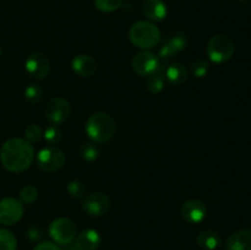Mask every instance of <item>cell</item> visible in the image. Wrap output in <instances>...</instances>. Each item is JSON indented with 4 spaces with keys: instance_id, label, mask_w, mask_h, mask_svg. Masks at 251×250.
<instances>
[{
    "instance_id": "cell-5",
    "label": "cell",
    "mask_w": 251,
    "mask_h": 250,
    "mask_svg": "<svg viewBox=\"0 0 251 250\" xmlns=\"http://www.w3.org/2000/svg\"><path fill=\"white\" fill-rule=\"evenodd\" d=\"M77 228L70 218L60 217L54 220L49 225V235L59 245H68L76 238Z\"/></svg>"
},
{
    "instance_id": "cell-20",
    "label": "cell",
    "mask_w": 251,
    "mask_h": 250,
    "mask_svg": "<svg viewBox=\"0 0 251 250\" xmlns=\"http://www.w3.org/2000/svg\"><path fill=\"white\" fill-rule=\"evenodd\" d=\"M166 85V75H164V69L161 68L146 77V88L151 93H159L164 88Z\"/></svg>"
},
{
    "instance_id": "cell-21",
    "label": "cell",
    "mask_w": 251,
    "mask_h": 250,
    "mask_svg": "<svg viewBox=\"0 0 251 250\" xmlns=\"http://www.w3.org/2000/svg\"><path fill=\"white\" fill-rule=\"evenodd\" d=\"M17 240L14 233L9 229H0V250H16Z\"/></svg>"
},
{
    "instance_id": "cell-17",
    "label": "cell",
    "mask_w": 251,
    "mask_h": 250,
    "mask_svg": "<svg viewBox=\"0 0 251 250\" xmlns=\"http://www.w3.org/2000/svg\"><path fill=\"white\" fill-rule=\"evenodd\" d=\"M226 250H251V229H240L233 233L226 242Z\"/></svg>"
},
{
    "instance_id": "cell-4",
    "label": "cell",
    "mask_w": 251,
    "mask_h": 250,
    "mask_svg": "<svg viewBox=\"0 0 251 250\" xmlns=\"http://www.w3.org/2000/svg\"><path fill=\"white\" fill-rule=\"evenodd\" d=\"M207 56L213 63H226L233 56L235 46L233 39L227 34H215L207 43Z\"/></svg>"
},
{
    "instance_id": "cell-24",
    "label": "cell",
    "mask_w": 251,
    "mask_h": 250,
    "mask_svg": "<svg viewBox=\"0 0 251 250\" xmlns=\"http://www.w3.org/2000/svg\"><path fill=\"white\" fill-rule=\"evenodd\" d=\"M25 98L28 100L31 104H36L39 103L43 98V90L41 88V86L37 85V83H32L25 90Z\"/></svg>"
},
{
    "instance_id": "cell-3",
    "label": "cell",
    "mask_w": 251,
    "mask_h": 250,
    "mask_svg": "<svg viewBox=\"0 0 251 250\" xmlns=\"http://www.w3.org/2000/svg\"><path fill=\"white\" fill-rule=\"evenodd\" d=\"M129 38L135 47L147 50L159 43L161 31L153 22L137 21L130 27Z\"/></svg>"
},
{
    "instance_id": "cell-31",
    "label": "cell",
    "mask_w": 251,
    "mask_h": 250,
    "mask_svg": "<svg viewBox=\"0 0 251 250\" xmlns=\"http://www.w3.org/2000/svg\"><path fill=\"white\" fill-rule=\"evenodd\" d=\"M26 234L31 242H37V240H39L42 238L41 230H39V228H37V227L29 228V229L26 232Z\"/></svg>"
},
{
    "instance_id": "cell-18",
    "label": "cell",
    "mask_w": 251,
    "mask_h": 250,
    "mask_svg": "<svg viewBox=\"0 0 251 250\" xmlns=\"http://www.w3.org/2000/svg\"><path fill=\"white\" fill-rule=\"evenodd\" d=\"M166 80L174 86H179L188 80V69L184 64L174 63L164 70Z\"/></svg>"
},
{
    "instance_id": "cell-19",
    "label": "cell",
    "mask_w": 251,
    "mask_h": 250,
    "mask_svg": "<svg viewBox=\"0 0 251 250\" xmlns=\"http://www.w3.org/2000/svg\"><path fill=\"white\" fill-rule=\"evenodd\" d=\"M222 243V238L216 230H203L199 234L198 244L199 247L205 250H216Z\"/></svg>"
},
{
    "instance_id": "cell-32",
    "label": "cell",
    "mask_w": 251,
    "mask_h": 250,
    "mask_svg": "<svg viewBox=\"0 0 251 250\" xmlns=\"http://www.w3.org/2000/svg\"><path fill=\"white\" fill-rule=\"evenodd\" d=\"M65 250H77V248L75 247V244H74V243H70V244L66 245V249Z\"/></svg>"
},
{
    "instance_id": "cell-33",
    "label": "cell",
    "mask_w": 251,
    "mask_h": 250,
    "mask_svg": "<svg viewBox=\"0 0 251 250\" xmlns=\"http://www.w3.org/2000/svg\"><path fill=\"white\" fill-rule=\"evenodd\" d=\"M0 55H1V48H0Z\"/></svg>"
},
{
    "instance_id": "cell-11",
    "label": "cell",
    "mask_w": 251,
    "mask_h": 250,
    "mask_svg": "<svg viewBox=\"0 0 251 250\" xmlns=\"http://www.w3.org/2000/svg\"><path fill=\"white\" fill-rule=\"evenodd\" d=\"M188 46V38L183 32H174L173 34L167 37L162 43L161 49H159V59L162 60H169L176 54L180 53L181 50Z\"/></svg>"
},
{
    "instance_id": "cell-12",
    "label": "cell",
    "mask_w": 251,
    "mask_h": 250,
    "mask_svg": "<svg viewBox=\"0 0 251 250\" xmlns=\"http://www.w3.org/2000/svg\"><path fill=\"white\" fill-rule=\"evenodd\" d=\"M25 68H26V71L31 77L36 78V80H42L49 74L50 63H49V59L47 58V55H44L43 53L34 51V53L29 54L28 58L26 59Z\"/></svg>"
},
{
    "instance_id": "cell-8",
    "label": "cell",
    "mask_w": 251,
    "mask_h": 250,
    "mask_svg": "<svg viewBox=\"0 0 251 250\" xmlns=\"http://www.w3.org/2000/svg\"><path fill=\"white\" fill-rule=\"evenodd\" d=\"M110 208V199L107 194L96 191L86 195L82 200V210L92 217L105 215Z\"/></svg>"
},
{
    "instance_id": "cell-15",
    "label": "cell",
    "mask_w": 251,
    "mask_h": 250,
    "mask_svg": "<svg viewBox=\"0 0 251 250\" xmlns=\"http://www.w3.org/2000/svg\"><path fill=\"white\" fill-rule=\"evenodd\" d=\"M73 243L77 250H97L100 245V235L97 230L86 229L78 233Z\"/></svg>"
},
{
    "instance_id": "cell-26",
    "label": "cell",
    "mask_w": 251,
    "mask_h": 250,
    "mask_svg": "<svg viewBox=\"0 0 251 250\" xmlns=\"http://www.w3.org/2000/svg\"><path fill=\"white\" fill-rule=\"evenodd\" d=\"M208 70H210V64L203 59H196L191 63V73L196 77H205L208 74Z\"/></svg>"
},
{
    "instance_id": "cell-2",
    "label": "cell",
    "mask_w": 251,
    "mask_h": 250,
    "mask_svg": "<svg viewBox=\"0 0 251 250\" xmlns=\"http://www.w3.org/2000/svg\"><path fill=\"white\" fill-rule=\"evenodd\" d=\"M86 134L92 141L97 144L108 142L113 139L117 131V124L113 117L108 113L97 112L90 115L85 125Z\"/></svg>"
},
{
    "instance_id": "cell-6",
    "label": "cell",
    "mask_w": 251,
    "mask_h": 250,
    "mask_svg": "<svg viewBox=\"0 0 251 250\" xmlns=\"http://www.w3.org/2000/svg\"><path fill=\"white\" fill-rule=\"evenodd\" d=\"M65 154L59 147L49 146L43 147L37 154V164L42 171L47 173H54L59 171L65 164Z\"/></svg>"
},
{
    "instance_id": "cell-9",
    "label": "cell",
    "mask_w": 251,
    "mask_h": 250,
    "mask_svg": "<svg viewBox=\"0 0 251 250\" xmlns=\"http://www.w3.org/2000/svg\"><path fill=\"white\" fill-rule=\"evenodd\" d=\"M71 114V105L63 97H54L46 107V119L51 125L63 124Z\"/></svg>"
},
{
    "instance_id": "cell-14",
    "label": "cell",
    "mask_w": 251,
    "mask_h": 250,
    "mask_svg": "<svg viewBox=\"0 0 251 250\" xmlns=\"http://www.w3.org/2000/svg\"><path fill=\"white\" fill-rule=\"evenodd\" d=\"M71 68L81 77H91L97 71V61L87 54H78L71 61Z\"/></svg>"
},
{
    "instance_id": "cell-29",
    "label": "cell",
    "mask_w": 251,
    "mask_h": 250,
    "mask_svg": "<svg viewBox=\"0 0 251 250\" xmlns=\"http://www.w3.org/2000/svg\"><path fill=\"white\" fill-rule=\"evenodd\" d=\"M81 157L87 162H93L98 158V149L95 146V144H83L81 147Z\"/></svg>"
},
{
    "instance_id": "cell-10",
    "label": "cell",
    "mask_w": 251,
    "mask_h": 250,
    "mask_svg": "<svg viewBox=\"0 0 251 250\" xmlns=\"http://www.w3.org/2000/svg\"><path fill=\"white\" fill-rule=\"evenodd\" d=\"M24 216V203L14 198L0 200V223L12 225L19 222Z\"/></svg>"
},
{
    "instance_id": "cell-28",
    "label": "cell",
    "mask_w": 251,
    "mask_h": 250,
    "mask_svg": "<svg viewBox=\"0 0 251 250\" xmlns=\"http://www.w3.org/2000/svg\"><path fill=\"white\" fill-rule=\"evenodd\" d=\"M25 137L28 142L34 144V142H38L43 137V131H42L41 126L38 124H31L25 130Z\"/></svg>"
},
{
    "instance_id": "cell-1",
    "label": "cell",
    "mask_w": 251,
    "mask_h": 250,
    "mask_svg": "<svg viewBox=\"0 0 251 250\" xmlns=\"http://www.w3.org/2000/svg\"><path fill=\"white\" fill-rule=\"evenodd\" d=\"M33 159V146L26 139L12 137L5 141L0 149V162L5 169L12 173H21L28 169Z\"/></svg>"
},
{
    "instance_id": "cell-16",
    "label": "cell",
    "mask_w": 251,
    "mask_h": 250,
    "mask_svg": "<svg viewBox=\"0 0 251 250\" xmlns=\"http://www.w3.org/2000/svg\"><path fill=\"white\" fill-rule=\"evenodd\" d=\"M142 14L151 21H162L167 16V5L163 0H144Z\"/></svg>"
},
{
    "instance_id": "cell-22",
    "label": "cell",
    "mask_w": 251,
    "mask_h": 250,
    "mask_svg": "<svg viewBox=\"0 0 251 250\" xmlns=\"http://www.w3.org/2000/svg\"><path fill=\"white\" fill-rule=\"evenodd\" d=\"M43 137L47 141V144L55 146L63 139V131H61L58 125H50V126H48L44 130Z\"/></svg>"
},
{
    "instance_id": "cell-25",
    "label": "cell",
    "mask_w": 251,
    "mask_h": 250,
    "mask_svg": "<svg viewBox=\"0 0 251 250\" xmlns=\"http://www.w3.org/2000/svg\"><path fill=\"white\" fill-rule=\"evenodd\" d=\"M123 5V0H95V6L102 12H114Z\"/></svg>"
},
{
    "instance_id": "cell-7",
    "label": "cell",
    "mask_w": 251,
    "mask_h": 250,
    "mask_svg": "<svg viewBox=\"0 0 251 250\" xmlns=\"http://www.w3.org/2000/svg\"><path fill=\"white\" fill-rule=\"evenodd\" d=\"M131 68L139 76L149 77L153 73H156L161 68L159 58L154 53L149 50H144L136 54L131 60Z\"/></svg>"
},
{
    "instance_id": "cell-30",
    "label": "cell",
    "mask_w": 251,
    "mask_h": 250,
    "mask_svg": "<svg viewBox=\"0 0 251 250\" xmlns=\"http://www.w3.org/2000/svg\"><path fill=\"white\" fill-rule=\"evenodd\" d=\"M33 250H61V249L56 243L43 242V243H39Z\"/></svg>"
},
{
    "instance_id": "cell-27",
    "label": "cell",
    "mask_w": 251,
    "mask_h": 250,
    "mask_svg": "<svg viewBox=\"0 0 251 250\" xmlns=\"http://www.w3.org/2000/svg\"><path fill=\"white\" fill-rule=\"evenodd\" d=\"M68 191L74 199H81L85 195L86 186L83 181H81L80 179H74V180H71L68 184Z\"/></svg>"
},
{
    "instance_id": "cell-13",
    "label": "cell",
    "mask_w": 251,
    "mask_h": 250,
    "mask_svg": "<svg viewBox=\"0 0 251 250\" xmlns=\"http://www.w3.org/2000/svg\"><path fill=\"white\" fill-rule=\"evenodd\" d=\"M180 213L181 217L188 223L198 225L201 221L205 220L207 208H206L205 203L199 200V199H190V200L185 201L183 203L180 208Z\"/></svg>"
},
{
    "instance_id": "cell-23",
    "label": "cell",
    "mask_w": 251,
    "mask_h": 250,
    "mask_svg": "<svg viewBox=\"0 0 251 250\" xmlns=\"http://www.w3.org/2000/svg\"><path fill=\"white\" fill-rule=\"evenodd\" d=\"M38 198V189L33 185H26L20 191V201L25 205H32Z\"/></svg>"
}]
</instances>
